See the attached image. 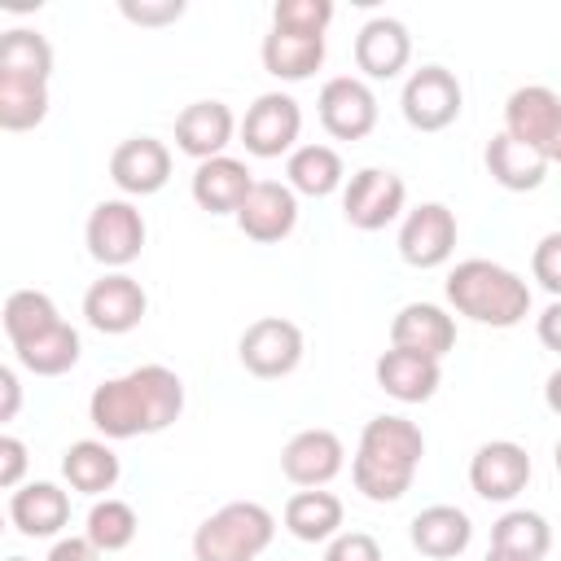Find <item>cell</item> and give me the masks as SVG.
<instances>
[{"label": "cell", "mask_w": 561, "mask_h": 561, "mask_svg": "<svg viewBox=\"0 0 561 561\" xmlns=\"http://www.w3.org/2000/svg\"><path fill=\"white\" fill-rule=\"evenodd\" d=\"M184 412V381L167 364H140L123 377H110L88 399V421L105 438L162 434Z\"/></svg>", "instance_id": "1"}, {"label": "cell", "mask_w": 561, "mask_h": 561, "mask_svg": "<svg viewBox=\"0 0 561 561\" xmlns=\"http://www.w3.org/2000/svg\"><path fill=\"white\" fill-rule=\"evenodd\" d=\"M425 456V434L408 416H373L359 430V447L351 460V482L373 504H394L408 495Z\"/></svg>", "instance_id": "2"}, {"label": "cell", "mask_w": 561, "mask_h": 561, "mask_svg": "<svg viewBox=\"0 0 561 561\" xmlns=\"http://www.w3.org/2000/svg\"><path fill=\"white\" fill-rule=\"evenodd\" d=\"M447 302L456 316L486 324V329H513L530 316V285L491 259H465L447 272Z\"/></svg>", "instance_id": "3"}, {"label": "cell", "mask_w": 561, "mask_h": 561, "mask_svg": "<svg viewBox=\"0 0 561 561\" xmlns=\"http://www.w3.org/2000/svg\"><path fill=\"white\" fill-rule=\"evenodd\" d=\"M276 517L254 500H232L193 530V561H254L267 552Z\"/></svg>", "instance_id": "4"}, {"label": "cell", "mask_w": 561, "mask_h": 561, "mask_svg": "<svg viewBox=\"0 0 561 561\" xmlns=\"http://www.w3.org/2000/svg\"><path fill=\"white\" fill-rule=\"evenodd\" d=\"M83 241H88V254L101 263V267H127L131 259H140L145 250V215L127 202V197H110V202H96L88 224H83Z\"/></svg>", "instance_id": "5"}, {"label": "cell", "mask_w": 561, "mask_h": 561, "mask_svg": "<svg viewBox=\"0 0 561 561\" xmlns=\"http://www.w3.org/2000/svg\"><path fill=\"white\" fill-rule=\"evenodd\" d=\"M241 368L259 381H280L302 364V329L285 316H259L237 342Z\"/></svg>", "instance_id": "6"}, {"label": "cell", "mask_w": 561, "mask_h": 561, "mask_svg": "<svg viewBox=\"0 0 561 561\" xmlns=\"http://www.w3.org/2000/svg\"><path fill=\"white\" fill-rule=\"evenodd\" d=\"M403 202H408V184L390 167H364L342 188V215L359 232H377L394 224L403 215Z\"/></svg>", "instance_id": "7"}, {"label": "cell", "mask_w": 561, "mask_h": 561, "mask_svg": "<svg viewBox=\"0 0 561 561\" xmlns=\"http://www.w3.org/2000/svg\"><path fill=\"white\" fill-rule=\"evenodd\" d=\"M399 105H403V118H408L412 131H443L460 118L465 92H460V79L447 66H421V70L408 75Z\"/></svg>", "instance_id": "8"}, {"label": "cell", "mask_w": 561, "mask_h": 561, "mask_svg": "<svg viewBox=\"0 0 561 561\" xmlns=\"http://www.w3.org/2000/svg\"><path fill=\"white\" fill-rule=\"evenodd\" d=\"M298 131H302V110H298V101L289 92H263V96H254V105L241 118V145L254 158L294 153L298 149L294 145Z\"/></svg>", "instance_id": "9"}, {"label": "cell", "mask_w": 561, "mask_h": 561, "mask_svg": "<svg viewBox=\"0 0 561 561\" xmlns=\"http://www.w3.org/2000/svg\"><path fill=\"white\" fill-rule=\"evenodd\" d=\"M145 311H149V294H145V285H140L136 276H127V272H105V276L92 280L88 294H83V320H88L96 333H110V337L131 333V329L145 320Z\"/></svg>", "instance_id": "10"}, {"label": "cell", "mask_w": 561, "mask_h": 561, "mask_svg": "<svg viewBox=\"0 0 561 561\" xmlns=\"http://www.w3.org/2000/svg\"><path fill=\"white\" fill-rule=\"evenodd\" d=\"M456 215L443 206V202H421L403 215V228H399V259L408 267H443L456 250Z\"/></svg>", "instance_id": "11"}, {"label": "cell", "mask_w": 561, "mask_h": 561, "mask_svg": "<svg viewBox=\"0 0 561 561\" xmlns=\"http://www.w3.org/2000/svg\"><path fill=\"white\" fill-rule=\"evenodd\" d=\"M346 465V447L333 430L324 425H311V430H298L285 447H280V473L302 486V491H316V486H329Z\"/></svg>", "instance_id": "12"}, {"label": "cell", "mask_w": 561, "mask_h": 561, "mask_svg": "<svg viewBox=\"0 0 561 561\" xmlns=\"http://www.w3.org/2000/svg\"><path fill=\"white\" fill-rule=\"evenodd\" d=\"M526 482H530V456H526V447L513 443V438H491V443H482V447L473 451V460H469V486H473L482 500H491V504L517 500V495L526 491Z\"/></svg>", "instance_id": "13"}, {"label": "cell", "mask_w": 561, "mask_h": 561, "mask_svg": "<svg viewBox=\"0 0 561 561\" xmlns=\"http://www.w3.org/2000/svg\"><path fill=\"white\" fill-rule=\"evenodd\" d=\"M320 127L333 136V140H364L373 127H377V96L364 79L355 75H337L320 88Z\"/></svg>", "instance_id": "14"}, {"label": "cell", "mask_w": 561, "mask_h": 561, "mask_svg": "<svg viewBox=\"0 0 561 561\" xmlns=\"http://www.w3.org/2000/svg\"><path fill=\"white\" fill-rule=\"evenodd\" d=\"M232 219H237V228H241L250 241L276 245V241H285V237L294 232V224H298V193H294L289 184H280V180H254L250 197L241 202V210H237Z\"/></svg>", "instance_id": "15"}, {"label": "cell", "mask_w": 561, "mask_h": 561, "mask_svg": "<svg viewBox=\"0 0 561 561\" xmlns=\"http://www.w3.org/2000/svg\"><path fill=\"white\" fill-rule=\"evenodd\" d=\"M110 180L127 197H153L171 180V149L153 136H131L110 153Z\"/></svg>", "instance_id": "16"}, {"label": "cell", "mask_w": 561, "mask_h": 561, "mask_svg": "<svg viewBox=\"0 0 561 561\" xmlns=\"http://www.w3.org/2000/svg\"><path fill=\"white\" fill-rule=\"evenodd\" d=\"M237 118L224 101H193L175 114V149L188 153L193 162H210L224 158V149L232 145Z\"/></svg>", "instance_id": "17"}, {"label": "cell", "mask_w": 561, "mask_h": 561, "mask_svg": "<svg viewBox=\"0 0 561 561\" xmlns=\"http://www.w3.org/2000/svg\"><path fill=\"white\" fill-rule=\"evenodd\" d=\"M412 61V35L399 18H368L355 35V66L368 79H394Z\"/></svg>", "instance_id": "18"}, {"label": "cell", "mask_w": 561, "mask_h": 561, "mask_svg": "<svg viewBox=\"0 0 561 561\" xmlns=\"http://www.w3.org/2000/svg\"><path fill=\"white\" fill-rule=\"evenodd\" d=\"M390 346L416 351L443 364V355L456 346V320L434 302H408L390 320Z\"/></svg>", "instance_id": "19"}, {"label": "cell", "mask_w": 561, "mask_h": 561, "mask_svg": "<svg viewBox=\"0 0 561 561\" xmlns=\"http://www.w3.org/2000/svg\"><path fill=\"white\" fill-rule=\"evenodd\" d=\"M373 377H377V386H381L390 399H399V403H425V399H434V394H438L443 364H438V359H430V355H416V351H399V346H390V351H381V355H377Z\"/></svg>", "instance_id": "20"}, {"label": "cell", "mask_w": 561, "mask_h": 561, "mask_svg": "<svg viewBox=\"0 0 561 561\" xmlns=\"http://www.w3.org/2000/svg\"><path fill=\"white\" fill-rule=\"evenodd\" d=\"M557 123H561V96L552 88L526 83V88L508 92V101H504V131L513 140H522V145L543 153L552 131H557Z\"/></svg>", "instance_id": "21"}, {"label": "cell", "mask_w": 561, "mask_h": 561, "mask_svg": "<svg viewBox=\"0 0 561 561\" xmlns=\"http://www.w3.org/2000/svg\"><path fill=\"white\" fill-rule=\"evenodd\" d=\"M412 548L430 561H451L473 543V522L456 504H430L412 517Z\"/></svg>", "instance_id": "22"}, {"label": "cell", "mask_w": 561, "mask_h": 561, "mask_svg": "<svg viewBox=\"0 0 561 561\" xmlns=\"http://www.w3.org/2000/svg\"><path fill=\"white\" fill-rule=\"evenodd\" d=\"M254 188V175L241 158H210V162H197L193 171V202L210 215H237L241 202L250 197Z\"/></svg>", "instance_id": "23"}, {"label": "cell", "mask_w": 561, "mask_h": 561, "mask_svg": "<svg viewBox=\"0 0 561 561\" xmlns=\"http://www.w3.org/2000/svg\"><path fill=\"white\" fill-rule=\"evenodd\" d=\"M9 517L31 539H53L70 522V495L57 482H26L9 495Z\"/></svg>", "instance_id": "24"}, {"label": "cell", "mask_w": 561, "mask_h": 561, "mask_svg": "<svg viewBox=\"0 0 561 561\" xmlns=\"http://www.w3.org/2000/svg\"><path fill=\"white\" fill-rule=\"evenodd\" d=\"M482 162H486V175L500 188H508V193H535L543 184V175H548V158L539 149L513 140L508 131H500V136L486 140Z\"/></svg>", "instance_id": "25"}, {"label": "cell", "mask_w": 561, "mask_h": 561, "mask_svg": "<svg viewBox=\"0 0 561 561\" xmlns=\"http://www.w3.org/2000/svg\"><path fill=\"white\" fill-rule=\"evenodd\" d=\"M263 70L285 83H302L324 66V35H294V31H267L263 35Z\"/></svg>", "instance_id": "26"}, {"label": "cell", "mask_w": 561, "mask_h": 561, "mask_svg": "<svg viewBox=\"0 0 561 561\" xmlns=\"http://www.w3.org/2000/svg\"><path fill=\"white\" fill-rule=\"evenodd\" d=\"M342 517H346L342 500L333 491H324V486L294 491L285 500V530L294 539H302V543H329V539H337L342 535Z\"/></svg>", "instance_id": "27"}, {"label": "cell", "mask_w": 561, "mask_h": 561, "mask_svg": "<svg viewBox=\"0 0 561 561\" xmlns=\"http://www.w3.org/2000/svg\"><path fill=\"white\" fill-rule=\"evenodd\" d=\"M118 473H123V465H118V456H114V447H110L105 438H79V443H70L66 456H61V478H66L75 491H83V495H105V491H114Z\"/></svg>", "instance_id": "28"}, {"label": "cell", "mask_w": 561, "mask_h": 561, "mask_svg": "<svg viewBox=\"0 0 561 561\" xmlns=\"http://www.w3.org/2000/svg\"><path fill=\"white\" fill-rule=\"evenodd\" d=\"M346 180V167L333 145H298L285 162V184L302 197H329Z\"/></svg>", "instance_id": "29"}, {"label": "cell", "mask_w": 561, "mask_h": 561, "mask_svg": "<svg viewBox=\"0 0 561 561\" xmlns=\"http://www.w3.org/2000/svg\"><path fill=\"white\" fill-rule=\"evenodd\" d=\"M79 329L75 324H57V329H48V333H39V337H31V342H22V346H13V355H18V364L26 368V373H35V377H61V373H70L75 364H79Z\"/></svg>", "instance_id": "30"}, {"label": "cell", "mask_w": 561, "mask_h": 561, "mask_svg": "<svg viewBox=\"0 0 561 561\" xmlns=\"http://www.w3.org/2000/svg\"><path fill=\"white\" fill-rule=\"evenodd\" d=\"M491 548L508 552V557H526V561H543V552L552 548V526L543 513L535 508H508L495 526H491Z\"/></svg>", "instance_id": "31"}, {"label": "cell", "mask_w": 561, "mask_h": 561, "mask_svg": "<svg viewBox=\"0 0 561 561\" xmlns=\"http://www.w3.org/2000/svg\"><path fill=\"white\" fill-rule=\"evenodd\" d=\"M48 114V79L26 75H0V127L4 131H31Z\"/></svg>", "instance_id": "32"}, {"label": "cell", "mask_w": 561, "mask_h": 561, "mask_svg": "<svg viewBox=\"0 0 561 561\" xmlns=\"http://www.w3.org/2000/svg\"><path fill=\"white\" fill-rule=\"evenodd\" d=\"M61 316H57V302L44 294V289H13L4 298V337L9 346H22L48 329H57Z\"/></svg>", "instance_id": "33"}, {"label": "cell", "mask_w": 561, "mask_h": 561, "mask_svg": "<svg viewBox=\"0 0 561 561\" xmlns=\"http://www.w3.org/2000/svg\"><path fill=\"white\" fill-rule=\"evenodd\" d=\"M136 530H140V517H136V508H131L127 500L105 495V500H96V504L88 508V526H83V535L96 543L101 557H105V552H123V548H131Z\"/></svg>", "instance_id": "34"}, {"label": "cell", "mask_w": 561, "mask_h": 561, "mask_svg": "<svg viewBox=\"0 0 561 561\" xmlns=\"http://www.w3.org/2000/svg\"><path fill=\"white\" fill-rule=\"evenodd\" d=\"M0 75H26V79H48L53 75V44L31 31L13 26L0 39Z\"/></svg>", "instance_id": "35"}, {"label": "cell", "mask_w": 561, "mask_h": 561, "mask_svg": "<svg viewBox=\"0 0 561 561\" xmlns=\"http://www.w3.org/2000/svg\"><path fill=\"white\" fill-rule=\"evenodd\" d=\"M329 22H333V4H329V0H276V4H272V26H276V31L324 35Z\"/></svg>", "instance_id": "36"}, {"label": "cell", "mask_w": 561, "mask_h": 561, "mask_svg": "<svg viewBox=\"0 0 561 561\" xmlns=\"http://www.w3.org/2000/svg\"><path fill=\"white\" fill-rule=\"evenodd\" d=\"M530 272H535V280H539L552 298H561V232L539 237V245H535V254H530Z\"/></svg>", "instance_id": "37"}, {"label": "cell", "mask_w": 561, "mask_h": 561, "mask_svg": "<svg viewBox=\"0 0 561 561\" xmlns=\"http://www.w3.org/2000/svg\"><path fill=\"white\" fill-rule=\"evenodd\" d=\"M118 13L136 26H167L184 18V0H123Z\"/></svg>", "instance_id": "38"}, {"label": "cell", "mask_w": 561, "mask_h": 561, "mask_svg": "<svg viewBox=\"0 0 561 561\" xmlns=\"http://www.w3.org/2000/svg\"><path fill=\"white\" fill-rule=\"evenodd\" d=\"M324 561H386V557H381V543L368 530H342L337 539H329Z\"/></svg>", "instance_id": "39"}, {"label": "cell", "mask_w": 561, "mask_h": 561, "mask_svg": "<svg viewBox=\"0 0 561 561\" xmlns=\"http://www.w3.org/2000/svg\"><path fill=\"white\" fill-rule=\"evenodd\" d=\"M26 473V443L18 434H0V486L18 491Z\"/></svg>", "instance_id": "40"}, {"label": "cell", "mask_w": 561, "mask_h": 561, "mask_svg": "<svg viewBox=\"0 0 561 561\" xmlns=\"http://www.w3.org/2000/svg\"><path fill=\"white\" fill-rule=\"evenodd\" d=\"M44 561H101V552H96V543L88 535H66V539H57L48 548Z\"/></svg>", "instance_id": "41"}, {"label": "cell", "mask_w": 561, "mask_h": 561, "mask_svg": "<svg viewBox=\"0 0 561 561\" xmlns=\"http://www.w3.org/2000/svg\"><path fill=\"white\" fill-rule=\"evenodd\" d=\"M535 333H539V342H543L548 351H557V355H561V298H552V302L539 311Z\"/></svg>", "instance_id": "42"}, {"label": "cell", "mask_w": 561, "mask_h": 561, "mask_svg": "<svg viewBox=\"0 0 561 561\" xmlns=\"http://www.w3.org/2000/svg\"><path fill=\"white\" fill-rule=\"evenodd\" d=\"M0 394H4L0 399V421H13L18 416V403H22V386H18V373L9 364L0 368Z\"/></svg>", "instance_id": "43"}, {"label": "cell", "mask_w": 561, "mask_h": 561, "mask_svg": "<svg viewBox=\"0 0 561 561\" xmlns=\"http://www.w3.org/2000/svg\"><path fill=\"white\" fill-rule=\"evenodd\" d=\"M543 403H548V412L561 416V368L548 373V381H543Z\"/></svg>", "instance_id": "44"}, {"label": "cell", "mask_w": 561, "mask_h": 561, "mask_svg": "<svg viewBox=\"0 0 561 561\" xmlns=\"http://www.w3.org/2000/svg\"><path fill=\"white\" fill-rule=\"evenodd\" d=\"M543 158H548V162H561V123H557V131H552V140H548V149H543Z\"/></svg>", "instance_id": "45"}, {"label": "cell", "mask_w": 561, "mask_h": 561, "mask_svg": "<svg viewBox=\"0 0 561 561\" xmlns=\"http://www.w3.org/2000/svg\"><path fill=\"white\" fill-rule=\"evenodd\" d=\"M486 561H526V557H508V552H495V548H491Z\"/></svg>", "instance_id": "46"}, {"label": "cell", "mask_w": 561, "mask_h": 561, "mask_svg": "<svg viewBox=\"0 0 561 561\" xmlns=\"http://www.w3.org/2000/svg\"><path fill=\"white\" fill-rule=\"evenodd\" d=\"M552 465H557V473H561V438H557V447H552Z\"/></svg>", "instance_id": "47"}, {"label": "cell", "mask_w": 561, "mask_h": 561, "mask_svg": "<svg viewBox=\"0 0 561 561\" xmlns=\"http://www.w3.org/2000/svg\"><path fill=\"white\" fill-rule=\"evenodd\" d=\"M9 561H26V557H9Z\"/></svg>", "instance_id": "48"}]
</instances>
